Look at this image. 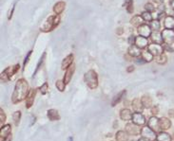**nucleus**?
I'll return each instance as SVG.
<instances>
[{"label": "nucleus", "instance_id": "obj_1", "mask_svg": "<svg viewBox=\"0 0 174 141\" xmlns=\"http://www.w3.org/2000/svg\"><path fill=\"white\" fill-rule=\"evenodd\" d=\"M29 84L24 79L18 80L15 83L14 90L12 96V101L16 104L18 102H21L27 99L29 95Z\"/></svg>", "mask_w": 174, "mask_h": 141}, {"label": "nucleus", "instance_id": "obj_2", "mask_svg": "<svg viewBox=\"0 0 174 141\" xmlns=\"http://www.w3.org/2000/svg\"><path fill=\"white\" fill-rule=\"evenodd\" d=\"M61 18L59 15H51L47 18V20L41 26L40 31L42 32H51L59 25Z\"/></svg>", "mask_w": 174, "mask_h": 141}, {"label": "nucleus", "instance_id": "obj_3", "mask_svg": "<svg viewBox=\"0 0 174 141\" xmlns=\"http://www.w3.org/2000/svg\"><path fill=\"white\" fill-rule=\"evenodd\" d=\"M84 81L90 89H95L98 86V75L93 69H90L85 73Z\"/></svg>", "mask_w": 174, "mask_h": 141}, {"label": "nucleus", "instance_id": "obj_4", "mask_svg": "<svg viewBox=\"0 0 174 141\" xmlns=\"http://www.w3.org/2000/svg\"><path fill=\"white\" fill-rule=\"evenodd\" d=\"M19 68H20L19 63H16V64L13 65V67H7L5 70H3L1 72V75H0V80H1L2 81H8L17 73V71L19 70Z\"/></svg>", "mask_w": 174, "mask_h": 141}, {"label": "nucleus", "instance_id": "obj_5", "mask_svg": "<svg viewBox=\"0 0 174 141\" xmlns=\"http://www.w3.org/2000/svg\"><path fill=\"white\" fill-rule=\"evenodd\" d=\"M141 136H142V138L148 140V141H155L156 140V136H157V135L155 134V132L152 129H150L149 126H145L142 128Z\"/></svg>", "mask_w": 174, "mask_h": 141}, {"label": "nucleus", "instance_id": "obj_6", "mask_svg": "<svg viewBox=\"0 0 174 141\" xmlns=\"http://www.w3.org/2000/svg\"><path fill=\"white\" fill-rule=\"evenodd\" d=\"M163 42L166 43V45H171L174 43V31L173 30H168L165 29L161 32Z\"/></svg>", "mask_w": 174, "mask_h": 141}, {"label": "nucleus", "instance_id": "obj_7", "mask_svg": "<svg viewBox=\"0 0 174 141\" xmlns=\"http://www.w3.org/2000/svg\"><path fill=\"white\" fill-rule=\"evenodd\" d=\"M126 132L127 135H131V136H138L141 134V128L139 125H137L135 123H133V122H131V123H127L126 125V128H125Z\"/></svg>", "mask_w": 174, "mask_h": 141}, {"label": "nucleus", "instance_id": "obj_8", "mask_svg": "<svg viewBox=\"0 0 174 141\" xmlns=\"http://www.w3.org/2000/svg\"><path fill=\"white\" fill-rule=\"evenodd\" d=\"M12 133L11 125H4L0 130V141H10V136Z\"/></svg>", "mask_w": 174, "mask_h": 141}, {"label": "nucleus", "instance_id": "obj_9", "mask_svg": "<svg viewBox=\"0 0 174 141\" xmlns=\"http://www.w3.org/2000/svg\"><path fill=\"white\" fill-rule=\"evenodd\" d=\"M148 50H149L153 56L157 57V56H159L160 54L163 53L164 48H163L161 45H159V44H154V43H152V44H149V45H148Z\"/></svg>", "mask_w": 174, "mask_h": 141}, {"label": "nucleus", "instance_id": "obj_10", "mask_svg": "<svg viewBox=\"0 0 174 141\" xmlns=\"http://www.w3.org/2000/svg\"><path fill=\"white\" fill-rule=\"evenodd\" d=\"M138 33L140 36H143L145 38H148L151 35V27L148 24H142L141 26L138 27Z\"/></svg>", "mask_w": 174, "mask_h": 141}, {"label": "nucleus", "instance_id": "obj_11", "mask_svg": "<svg viewBox=\"0 0 174 141\" xmlns=\"http://www.w3.org/2000/svg\"><path fill=\"white\" fill-rule=\"evenodd\" d=\"M148 126L152 129L155 133L156 132H160L161 128H160V118H156V117H151L149 121H148Z\"/></svg>", "mask_w": 174, "mask_h": 141}, {"label": "nucleus", "instance_id": "obj_12", "mask_svg": "<svg viewBox=\"0 0 174 141\" xmlns=\"http://www.w3.org/2000/svg\"><path fill=\"white\" fill-rule=\"evenodd\" d=\"M134 45L136 46H138L140 49H143L145 48H146L149 44V41H148V38H145L143 36H137L135 37V43Z\"/></svg>", "mask_w": 174, "mask_h": 141}, {"label": "nucleus", "instance_id": "obj_13", "mask_svg": "<svg viewBox=\"0 0 174 141\" xmlns=\"http://www.w3.org/2000/svg\"><path fill=\"white\" fill-rule=\"evenodd\" d=\"M132 122L135 124H137V125H139V126H142L146 123V118L141 113L135 112L132 115Z\"/></svg>", "mask_w": 174, "mask_h": 141}, {"label": "nucleus", "instance_id": "obj_14", "mask_svg": "<svg viewBox=\"0 0 174 141\" xmlns=\"http://www.w3.org/2000/svg\"><path fill=\"white\" fill-rule=\"evenodd\" d=\"M36 96V90L35 89H31L29 92V95L26 99V108H31L33 105V102H34V99Z\"/></svg>", "mask_w": 174, "mask_h": 141}, {"label": "nucleus", "instance_id": "obj_15", "mask_svg": "<svg viewBox=\"0 0 174 141\" xmlns=\"http://www.w3.org/2000/svg\"><path fill=\"white\" fill-rule=\"evenodd\" d=\"M65 9H66V2L65 1H58L54 4L52 10H53V13L56 15H59L64 12Z\"/></svg>", "mask_w": 174, "mask_h": 141}, {"label": "nucleus", "instance_id": "obj_16", "mask_svg": "<svg viewBox=\"0 0 174 141\" xmlns=\"http://www.w3.org/2000/svg\"><path fill=\"white\" fill-rule=\"evenodd\" d=\"M74 71H75V65L72 63L70 67L66 70L65 76H64V81H65L66 84H68V83L70 81V80H71V78H72V76H73V73H74Z\"/></svg>", "mask_w": 174, "mask_h": 141}, {"label": "nucleus", "instance_id": "obj_17", "mask_svg": "<svg viewBox=\"0 0 174 141\" xmlns=\"http://www.w3.org/2000/svg\"><path fill=\"white\" fill-rule=\"evenodd\" d=\"M72 62H73V54H69L66 58H64V60L62 61V63H61V68L64 70V69H68L70 65L72 64Z\"/></svg>", "mask_w": 174, "mask_h": 141}, {"label": "nucleus", "instance_id": "obj_18", "mask_svg": "<svg viewBox=\"0 0 174 141\" xmlns=\"http://www.w3.org/2000/svg\"><path fill=\"white\" fill-rule=\"evenodd\" d=\"M126 93H127L126 90H122L121 92H119L117 95H115V96L113 97V99H112V107L116 106L118 103H120V101H121V100L123 99V98L125 97Z\"/></svg>", "mask_w": 174, "mask_h": 141}, {"label": "nucleus", "instance_id": "obj_19", "mask_svg": "<svg viewBox=\"0 0 174 141\" xmlns=\"http://www.w3.org/2000/svg\"><path fill=\"white\" fill-rule=\"evenodd\" d=\"M129 54L131 56V57L138 58L139 56L142 54V51L140 50V49L138 48V46H136L135 45H130V46L129 48Z\"/></svg>", "mask_w": 174, "mask_h": 141}, {"label": "nucleus", "instance_id": "obj_20", "mask_svg": "<svg viewBox=\"0 0 174 141\" xmlns=\"http://www.w3.org/2000/svg\"><path fill=\"white\" fill-rule=\"evenodd\" d=\"M47 116H48V118H49L50 120H51V121L59 120V119H60L59 113H58V111L55 110V109H50V110H48Z\"/></svg>", "mask_w": 174, "mask_h": 141}, {"label": "nucleus", "instance_id": "obj_21", "mask_svg": "<svg viewBox=\"0 0 174 141\" xmlns=\"http://www.w3.org/2000/svg\"><path fill=\"white\" fill-rule=\"evenodd\" d=\"M131 106H132V109L137 112V113H141L143 111V104H142V101L139 99H135L132 100V103H131Z\"/></svg>", "mask_w": 174, "mask_h": 141}, {"label": "nucleus", "instance_id": "obj_22", "mask_svg": "<svg viewBox=\"0 0 174 141\" xmlns=\"http://www.w3.org/2000/svg\"><path fill=\"white\" fill-rule=\"evenodd\" d=\"M171 126V121L167 118H160V128L161 131H166L168 130Z\"/></svg>", "mask_w": 174, "mask_h": 141}, {"label": "nucleus", "instance_id": "obj_23", "mask_svg": "<svg viewBox=\"0 0 174 141\" xmlns=\"http://www.w3.org/2000/svg\"><path fill=\"white\" fill-rule=\"evenodd\" d=\"M165 29L173 30L174 29V17L173 16H167L164 21Z\"/></svg>", "mask_w": 174, "mask_h": 141}, {"label": "nucleus", "instance_id": "obj_24", "mask_svg": "<svg viewBox=\"0 0 174 141\" xmlns=\"http://www.w3.org/2000/svg\"><path fill=\"white\" fill-rule=\"evenodd\" d=\"M151 41L154 44H159L161 45L163 43V38H162V34L159 31H153L150 35Z\"/></svg>", "mask_w": 174, "mask_h": 141}, {"label": "nucleus", "instance_id": "obj_25", "mask_svg": "<svg viewBox=\"0 0 174 141\" xmlns=\"http://www.w3.org/2000/svg\"><path fill=\"white\" fill-rule=\"evenodd\" d=\"M132 113H131V111L130 110H129V109H123V110H121V112H120V118L123 119V120H130V119H132Z\"/></svg>", "mask_w": 174, "mask_h": 141}, {"label": "nucleus", "instance_id": "obj_26", "mask_svg": "<svg viewBox=\"0 0 174 141\" xmlns=\"http://www.w3.org/2000/svg\"><path fill=\"white\" fill-rule=\"evenodd\" d=\"M156 141H171V136L166 132L161 131L156 136Z\"/></svg>", "mask_w": 174, "mask_h": 141}, {"label": "nucleus", "instance_id": "obj_27", "mask_svg": "<svg viewBox=\"0 0 174 141\" xmlns=\"http://www.w3.org/2000/svg\"><path fill=\"white\" fill-rule=\"evenodd\" d=\"M115 137L116 141H129V136H127V132L124 131H118Z\"/></svg>", "mask_w": 174, "mask_h": 141}, {"label": "nucleus", "instance_id": "obj_28", "mask_svg": "<svg viewBox=\"0 0 174 141\" xmlns=\"http://www.w3.org/2000/svg\"><path fill=\"white\" fill-rule=\"evenodd\" d=\"M142 104L144 106V108H150L152 106V99L149 96H143L141 99Z\"/></svg>", "mask_w": 174, "mask_h": 141}, {"label": "nucleus", "instance_id": "obj_29", "mask_svg": "<svg viewBox=\"0 0 174 141\" xmlns=\"http://www.w3.org/2000/svg\"><path fill=\"white\" fill-rule=\"evenodd\" d=\"M143 21H144V20H143L142 16H140V15H135V16H133L131 19H130V24L133 25V26H135V27H139V26L142 25Z\"/></svg>", "mask_w": 174, "mask_h": 141}, {"label": "nucleus", "instance_id": "obj_30", "mask_svg": "<svg viewBox=\"0 0 174 141\" xmlns=\"http://www.w3.org/2000/svg\"><path fill=\"white\" fill-rule=\"evenodd\" d=\"M141 55H142V58L144 59V61H145L146 63H150V62L153 60V57H154V56H153L149 50L143 51Z\"/></svg>", "mask_w": 174, "mask_h": 141}, {"label": "nucleus", "instance_id": "obj_31", "mask_svg": "<svg viewBox=\"0 0 174 141\" xmlns=\"http://www.w3.org/2000/svg\"><path fill=\"white\" fill-rule=\"evenodd\" d=\"M45 58H46V52H44V53L42 54V56L40 57V60H39L38 63H37V67H36V68H35V70H34V72H33L32 78H34V77L36 76V74H37L38 70H39L40 67H42V64H43V63H44V61H45Z\"/></svg>", "mask_w": 174, "mask_h": 141}, {"label": "nucleus", "instance_id": "obj_32", "mask_svg": "<svg viewBox=\"0 0 174 141\" xmlns=\"http://www.w3.org/2000/svg\"><path fill=\"white\" fill-rule=\"evenodd\" d=\"M20 118H21V112L20 111H16L13 113V123L15 126H18L20 122Z\"/></svg>", "mask_w": 174, "mask_h": 141}, {"label": "nucleus", "instance_id": "obj_33", "mask_svg": "<svg viewBox=\"0 0 174 141\" xmlns=\"http://www.w3.org/2000/svg\"><path fill=\"white\" fill-rule=\"evenodd\" d=\"M150 27L154 31H159L160 27H161V24H160V21L159 19H155V20H152L150 22Z\"/></svg>", "mask_w": 174, "mask_h": 141}, {"label": "nucleus", "instance_id": "obj_34", "mask_svg": "<svg viewBox=\"0 0 174 141\" xmlns=\"http://www.w3.org/2000/svg\"><path fill=\"white\" fill-rule=\"evenodd\" d=\"M167 61H168V58H167V56L165 55L164 53L160 54L159 56H157V57H156V62L159 64H165V63H167Z\"/></svg>", "mask_w": 174, "mask_h": 141}, {"label": "nucleus", "instance_id": "obj_35", "mask_svg": "<svg viewBox=\"0 0 174 141\" xmlns=\"http://www.w3.org/2000/svg\"><path fill=\"white\" fill-rule=\"evenodd\" d=\"M141 16H142V18H143V20L146 21V22H151V21H152V15H151L150 13L144 12V13H142Z\"/></svg>", "mask_w": 174, "mask_h": 141}, {"label": "nucleus", "instance_id": "obj_36", "mask_svg": "<svg viewBox=\"0 0 174 141\" xmlns=\"http://www.w3.org/2000/svg\"><path fill=\"white\" fill-rule=\"evenodd\" d=\"M123 6L126 7V10H127V12L129 13H131L133 12V0L127 2V3H124Z\"/></svg>", "mask_w": 174, "mask_h": 141}, {"label": "nucleus", "instance_id": "obj_37", "mask_svg": "<svg viewBox=\"0 0 174 141\" xmlns=\"http://www.w3.org/2000/svg\"><path fill=\"white\" fill-rule=\"evenodd\" d=\"M65 85H66V83L64 81H61V80H58L55 83V86L56 88L60 91V92H63L64 90H65Z\"/></svg>", "mask_w": 174, "mask_h": 141}, {"label": "nucleus", "instance_id": "obj_38", "mask_svg": "<svg viewBox=\"0 0 174 141\" xmlns=\"http://www.w3.org/2000/svg\"><path fill=\"white\" fill-rule=\"evenodd\" d=\"M39 90H40L42 95H46V94L49 92V84H48V82H44L42 85L39 87Z\"/></svg>", "mask_w": 174, "mask_h": 141}, {"label": "nucleus", "instance_id": "obj_39", "mask_svg": "<svg viewBox=\"0 0 174 141\" xmlns=\"http://www.w3.org/2000/svg\"><path fill=\"white\" fill-rule=\"evenodd\" d=\"M145 10L148 13H153L155 11V7L152 3H146L145 4Z\"/></svg>", "mask_w": 174, "mask_h": 141}, {"label": "nucleus", "instance_id": "obj_40", "mask_svg": "<svg viewBox=\"0 0 174 141\" xmlns=\"http://www.w3.org/2000/svg\"><path fill=\"white\" fill-rule=\"evenodd\" d=\"M32 50H30L28 53H27L26 57H25V59H24V62H23V70L25 69V67H26L27 63H29V60H30V58H31V55H32Z\"/></svg>", "mask_w": 174, "mask_h": 141}, {"label": "nucleus", "instance_id": "obj_41", "mask_svg": "<svg viewBox=\"0 0 174 141\" xmlns=\"http://www.w3.org/2000/svg\"><path fill=\"white\" fill-rule=\"evenodd\" d=\"M5 121H6V115H5L3 109H0V124L3 126Z\"/></svg>", "mask_w": 174, "mask_h": 141}, {"label": "nucleus", "instance_id": "obj_42", "mask_svg": "<svg viewBox=\"0 0 174 141\" xmlns=\"http://www.w3.org/2000/svg\"><path fill=\"white\" fill-rule=\"evenodd\" d=\"M17 2H18V0H15V2H14L13 5L12 10L9 12V14H8V19H9V20L12 19V17H13V12H14V9H15V6H16V3H17Z\"/></svg>", "mask_w": 174, "mask_h": 141}, {"label": "nucleus", "instance_id": "obj_43", "mask_svg": "<svg viewBox=\"0 0 174 141\" xmlns=\"http://www.w3.org/2000/svg\"><path fill=\"white\" fill-rule=\"evenodd\" d=\"M164 48V50H166L168 52H173L174 51V49L171 48V45H166L165 46H163Z\"/></svg>", "mask_w": 174, "mask_h": 141}, {"label": "nucleus", "instance_id": "obj_44", "mask_svg": "<svg viewBox=\"0 0 174 141\" xmlns=\"http://www.w3.org/2000/svg\"><path fill=\"white\" fill-rule=\"evenodd\" d=\"M151 113H152L153 115L156 116V115L158 114V107H157V106L152 107V109H151Z\"/></svg>", "mask_w": 174, "mask_h": 141}, {"label": "nucleus", "instance_id": "obj_45", "mask_svg": "<svg viewBox=\"0 0 174 141\" xmlns=\"http://www.w3.org/2000/svg\"><path fill=\"white\" fill-rule=\"evenodd\" d=\"M129 43L130 44V45H134V43H135V37L132 35V36H130V38H129Z\"/></svg>", "mask_w": 174, "mask_h": 141}, {"label": "nucleus", "instance_id": "obj_46", "mask_svg": "<svg viewBox=\"0 0 174 141\" xmlns=\"http://www.w3.org/2000/svg\"><path fill=\"white\" fill-rule=\"evenodd\" d=\"M136 63H141V64H143V63H145L146 62L144 61V59H143L142 57H141V58L138 57V58L136 59Z\"/></svg>", "mask_w": 174, "mask_h": 141}, {"label": "nucleus", "instance_id": "obj_47", "mask_svg": "<svg viewBox=\"0 0 174 141\" xmlns=\"http://www.w3.org/2000/svg\"><path fill=\"white\" fill-rule=\"evenodd\" d=\"M134 70V67L133 65H130V67H129L127 68V73H130V72H132Z\"/></svg>", "mask_w": 174, "mask_h": 141}, {"label": "nucleus", "instance_id": "obj_48", "mask_svg": "<svg viewBox=\"0 0 174 141\" xmlns=\"http://www.w3.org/2000/svg\"><path fill=\"white\" fill-rule=\"evenodd\" d=\"M168 115H169V117H170V118H174V109L169 110V112H168Z\"/></svg>", "mask_w": 174, "mask_h": 141}, {"label": "nucleus", "instance_id": "obj_49", "mask_svg": "<svg viewBox=\"0 0 174 141\" xmlns=\"http://www.w3.org/2000/svg\"><path fill=\"white\" fill-rule=\"evenodd\" d=\"M152 1L155 2V3H157V4H159V5H162L164 3V0H152Z\"/></svg>", "mask_w": 174, "mask_h": 141}, {"label": "nucleus", "instance_id": "obj_50", "mask_svg": "<svg viewBox=\"0 0 174 141\" xmlns=\"http://www.w3.org/2000/svg\"><path fill=\"white\" fill-rule=\"evenodd\" d=\"M169 4H170V6H171V9L174 11V0H170Z\"/></svg>", "mask_w": 174, "mask_h": 141}, {"label": "nucleus", "instance_id": "obj_51", "mask_svg": "<svg viewBox=\"0 0 174 141\" xmlns=\"http://www.w3.org/2000/svg\"><path fill=\"white\" fill-rule=\"evenodd\" d=\"M117 31V33H118L119 35H121V34H122V31H123V30H122L121 27H120V29H119L118 31Z\"/></svg>", "mask_w": 174, "mask_h": 141}, {"label": "nucleus", "instance_id": "obj_52", "mask_svg": "<svg viewBox=\"0 0 174 141\" xmlns=\"http://www.w3.org/2000/svg\"><path fill=\"white\" fill-rule=\"evenodd\" d=\"M68 141H73V138H72L71 136H70V137L68 138Z\"/></svg>", "mask_w": 174, "mask_h": 141}, {"label": "nucleus", "instance_id": "obj_53", "mask_svg": "<svg viewBox=\"0 0 174 141\" xmlns=\"http://www.w3.org/2000/svg\"><path fill=\"white\" fill-rule=\"evenodd\" d=\"M138 141H148V140H146V139H144V138H140Z\"/></svg>", "mask_w": 174, "mask_h": 141}, {"label": "nucleus", "instance_id": "obj_54", "mask_svg": "<svg viewBox=\"0 0 174 141\" xmlns=\"http://www.w3.org/2000/svg\"><path fill=\"white\" fill-rule=\"evenodd\" d=\"M129 1H131V0H125V3H127V2H129Z\"/></svg>", "mask_w": 174, "mask_h": 141}, {"label": "nucleus", "instance_id": "obj_55", "mask_svg": "<svg viewBox=\"0 0 174 141\" xmlns=\"http://www.w3.org/2000/svg\"><path fill=\"white\" fill-rule=\"evenodd\" d=\"M155 141H156V140H155Z\"/></svg>", "mask_w": 174, "mask_h": 141}]
</instances>
